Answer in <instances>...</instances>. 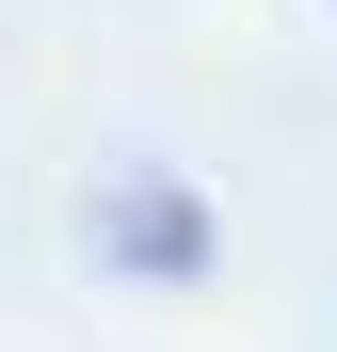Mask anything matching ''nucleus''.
I'll return each instance as SVG.
<instances>
[{
  "label": "nucleus",
  "instance_id": "obj_1",
  "mask_svg": "<svg viewBox=\"0 0 337 352\" xmlns=\"http://www.w3.org/2000/svg\"><path fill=\"white\" fill-rule=\"evenodd\" d=\"M96 256L145 272V288H177V272L209 256V208L177 192V176H112V192H96Z\"/></svg>",
  "mask_w": 337,
  "mask_h": 352
}]
</instances>
